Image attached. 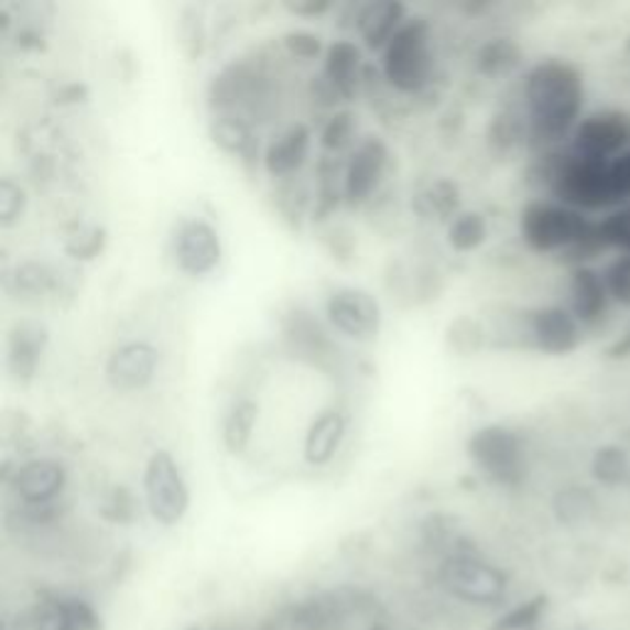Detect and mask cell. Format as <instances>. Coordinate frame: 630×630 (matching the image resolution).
Returning <instances> with one entry per match:
<instances>
[{
  "label": "cell",
  "mask_w": 630,
  "mask_h": 630,
  "mask_svg": "<svg viewBox=\"0 0 630 630\" xmlns=\"http://www.w3.org/2000/svg\"><path fill=\"white\" fill-rule=\"evenodd\" d=\"M520 235L537 254H562L576 267H589L586 261L606 254L598 237V219L579 213L556 199H534L524 205L520 215Z\"/></svg>",
  "instance_id": "obj_2"
},
{
  "label": "cell",
  "mask_w": 630,
  "mask_h": 630,
  "mask_svg": "<svg viewBox=\"0 0 630 630\" xmlns=\"http://www.w3.org/2000/svg\"><path fill=\"white\" fill-rule=\"evenodd\" d=\"M89 97V89L84 87L79 82H69L62 84V87L55 91V101L62 104V107H69V104H79Z\"/></svg>",
  "instance_id": "obj_41"
},
{
  "label": "cell",
  "mask_w": 630,
  "mask_h": 630,
  "mask_svg": "<svg viewBox=\"0 0 630 630\" xmlns=\"http://www.w3.org/2000/svg\"><path fill=\"white\" fill-rule=\"evenodd\" d=\"M569 151L596 161H613L630 151V119L621 111H598L584 117L572 135Z\"/></svg>",
  "instance_id": "obj_11"
},
{
  "label": "cell",
  "mask_w": 630,
  "mask_h": 630,
  "mask_svg": "<svg viewBox=\"0 0 630 630\" xmlns=\"http://www.w3.org/2000/svg\"><path fill=\"white\" fill-rule=\"evenodd\" d=\"M522 97L532 149L552 151L572 141L584 119V77L579 69L562 59H544L524 77Z\"/></svg>",
  "instance_id": "obj_1"
},
{
  "label": "cell",
  "mask_w": 630,
  "mask_h": 630,
  "mask_svg": "<svg viewBox=\"0 0 630 630\" xmlns=\"http://www.w3.org/2000/svg\"><path fill=\"white\" fill-rule=\"evenodd\" d=\"M613 306L611 293L598 269L576 267L569 276V313L584 325H596L606 318L608 308Z\"/></svg>",
  "instance_id": "obj_17"
},
{
  "label": "cell",
  "mask_w": 630,
  "mask_h": 630,
  "mask_svg": "<svg viewBox=\"0 0 630 630\" xmlns=\"http://www.w3.org/2000/svg\"><path fill=\"white\" fill-rule=\"evenodd\" d=\"M438 579L448 594L464 598L468 604H496L506 594V576L492 564L482 562L468 552L450 554L441 564Z\"/></svg>",
  "instance_id": "obj_8"
},
{
  "label": "cell",
  "mask_w": 630,
  "mask_h": 630,
  "mask_svg": "<svg viewBox=\"0 0 630 630\" xmlns=\"http://www.w3.org/2000/svg\"><path fill=\"white\" fill-rule=\"evenodd\" d=\"M488 345V330L472 315H456L444 330V348L454 357H472Z\"/></svg>",
  "instance_id": "obj_26"
},
{
  "label": "cell",
  "mask_w": 630,
  "mask_h": 630,
  "mask_svg": "<svg viewBox=\"0 0 630 630\" xmlns=\"http://www.w3.org/2000/svg\"><path fill=\"white\" fill-rule=\"evenodd\" d=\"M325 247H328L333 259H343V257H352L355 251V237L343 227H333L328 239H325Z\"/></svg>",
  "instance_id": "obj_39"
},
{
  "label": "cell",
  "mask_w": 630,
  "mask_h": 630,
  "mask_svg": "<svg viewBox=\"0 0 630 630\" xmlns=\"http://www.w3.org/2000/svg\"><path fill=\"white\" fill-rule=\"evenodd\" d=\"M522 50L512 37H490L476 52V67L482 77H506L520 65Z\"/></svg>",
  "instance_id": "obj_25"
},
{
  "label": "cell",
  "mask_w": 630,
  "mask_h": 630,
  "mask_svg": "<svg viewBox=\"0 0 630 630\" xmlns=\"http://www.w3.org/2000/svg\"><path fill=\"white\" fill-rule=\"evenodd\" d=\"M412 207L422 219H436V222L448 225L456 215L464 213L460 209V187L454 181L441 177L414 197Z\"/></svg>",
  "instance_id": "obj_23"
},
{
  "label": "cell",
  "mask_w": 630,
  "mask_h": 630,
  "mask_svg": "<svg viewBox=\"0 0 630 630\" xmlns=\"http://www.w3.org/2000/svg\"><path fill=\"white\" fill-rule=\"evenodd\" d=\"M207 135L215 143V149L225 155L235 158L245 167H251L259 161V139L251 131L247 119L239 113H213L207 123Z\"/></svg>",
  "instance_id": "obj_20"
},
{
  "label": "cell",
  "mask_w": 630,
  "mask_h": 630,
  "mask_svg": "<svg viewBox=\"0 0 630 630\" xmlns=\"http://www.w3.org/2000/svg\"><path fill=\"white\" fill-rule=\"evenodd\" d=\"M598 237L606 251L630 254V205L616 207L598 219Z\"/></svg>",
  "instance_id": "obj_31"
},
{
  "label": "cell",
  "mask_w": 630,
  "mask_h": 630,
  "mask_svg": "<svg viewBox=\"0 0 630 630\" xmlns=\"http://www.w3.org/2000/svg\"><path fill=\"white\" fill-rule=\"evenodd\" d=\"M357 135V121L352 111H333L328 121L323 123L318 143L325 153L340 155L343 151H348L355 145Z\"/></svg>",
  "instance_id": "obj_28"
},
{
  "label": "cell",
  "mask_w": 630,
  "mask_h": 630,
  "mask_svg": "<svg viewBox=\"0 0 630 630\" xmlns=\"http://www.w3.org/2000/svg\"><path fill=\"white\" fill-rule=\"evenodd\" d=\"M596 476L611 482L626 476V460L621 454H611V450H601V454L596 456V464H594Z\"/></svg>",
  "instance_id": "obj_38"
},
{
  "label": "cell",
  "mask_w": 630,
  "mask_h": 630,
  "mask_svg": "<svg viewBox=\"0 0 630 630\" xmlns=\"http://www.w3.org/2000/svg\"><path fill=\"white\" fill-rule=\"evenodd\" d=\"M259 412L261 406L251 397H237L229 402L222 414V424H219V436H222V446L229 456L247 454L259 424Z\"/></svg>",
  "instance_id": "obj_21"
},
{
  "label": "cell",
  "mask_w": 630,
  "mask_h": 630,
  "mask_svg": "<svg viewBox=\"0 0 630 630\" xmlns=\"http://www.w3.org/2000/svg\"><path fill=\"white\" fill-rule=\"evenodd\" d=\"M362 50L352 40H335L323 55V77L338 94L340 101H352L365 84Z\"/></svg>",
  "instance_id": "obj_18"
},
{
  "label": "cell",
  "mask_w": 630,
  "mask_h": 630,
  "mask_svg": "<svg viewBox=\"0 0 630 630\" xmlns=\"http://www.w3.org/2000/svg\"><path fill=\"white\" fill-rule=\"evenodd\" d=\"M109 235L104 227H82L77 235H72L65 241V254L75 261H94L107 251Z\"/></svg>",
  "instance_id": "obj_32"
},
{
  "label": "cell",
  "mask_w": 630,
  "mask_h": 630,
  "mask_svg": "<svg viewBox=\"0 0 630 630\" xmlns=\"http://www.w3.org/2000/svg\"><path fill=\"white\" fill-rule=\"evenodd\" d=\"M97 613L79 598H55L40 608L35 630H97Z\"/></svg>",
  "instance_id": "obj_22"
},
{
  "label": "cell",
  "mask_w": 630,
  "mask_h": 630,
  "mask_svg": "<svg viewBox=\"0 0 630 630\" xmlns=\"http://www.w3.org/2000/svg\"><path fill=\"white\" fill-rule=\"evenodd\" d=\"M283 335H286V343L291 345V352L308 357V360H315V355H323L325 345H328L325 330L311 318V313H293Z\"/></svg>",
  "instance_id": "obj_27"
},
{
  "label": "cell",
  "mask_w": 630,
  "mask_h": 630,
  "mask_svg": "<svg viewBox=\"0 0 630 630\" xmlns=\"http://www.w3.org/2000/svg\"><path fill=\"white\" fill-rule=\"evenodd\" d=\"M382 77L399 94H422L434 77L432 25L422 15L409 18L382 52Z\"/></svg>",
  "instance_id": "obj_3"
},
{
  "label": "cell",
  "mask_w": 630,
  "mask_h": 630,
  "mask_svg": "<svg viewBox=\"0 0 630 630\" xmlns=\"http://www.w3.org/2000/svg\"><path fill=\"white\" fill-rule=\"evenodd\" d=\"M466 456L498 488H518L528 478V448L522 436L506 424L476 428L466 438Z\"/></svg>",
  "instance_id": "obj_4"
},
{
  "label": "cell",
  "mask_w": 630,
  "mask_h": 630,
  "mask_svg": "<svg viewBox=\"0 0 630 630\" xmlns=\"http://www.w3.org/2000/svg\"><path fill=\"white\" fill-rule=\"evenodd\" d=\"M390 167V145L380 135H365L350 151L348 163L343 167L345 205L362 207L370 203Z\"/></svg>",
  "instance_id": "obj_9"
},
{
  "label": "cell",
  "mask_w": 630,
  "mask_h": 630,
  "mask_svg": "<svg viewBox=\"0 0 630 630\" xmlns=\"http://www.w3.org/2000/svg\"><path fill=\"white\" fill-rule=\"evenodd\" d=\"M311 151L313 131L306 123H293L267 145L261 163H264V171L269 173V177H274V181H291V177L298 175L303 165L308 163Z\"/></svg>",
  "instance_id": "obj_16"
},
{
  "label": "cell",
  "mask_w": 630,
  "mask_h": 630,
  "mask_svg": "<svg viewBox=\"0 0 630 630\" xmlns=\"http://www.w3.org/2000/svg\"><path fill=\"white\" fill-rule=\"evenodd\" d=\"M528 141L530 143V129L524 113L502 111L488 126V143L496 151H510L514 145Z\"/></svg>",
  "instance_id": "obj_29"
},
{
  "label": "cell",
  "mask_w": 630,
  "mask_h": 630,
  "mask_svg": "<svg viewBox=\"0 0 630 630\" xmlns=\"http://www.w3.org/2000/svg\"><path fill=\"white\" fill-rule=\"evenodd\" d=\"M542 608H544V601L542 598H537V601H530V604H524L520 608H514L512 613H508L502 621L498 623V630H520V628H528L532 626L534 621H537L540 613H542Z\"/></svg>",
  "instance_id": "obj_37"
},
{
  "label": "cell",
  "mask_w": 630,
  "mask_h": 630,
  "mask_svg": "<svg viewBox=\"0 0 630 630\" xmlns=\"http://www.w3.org/2000/svg\"><path fill=\"white\" fill-rule=\"evenodd\" d=\"M348 436V414L340 406H325L311 419L303 436V460L313 468H323L340 454L343 441Z\"/></svg>",
  "instance_id": "obj_15"
},
{
  "label": "cell",
  "mask_w": 630,
  "mask_h": 630,
  "mask_svg": "<svg viewBox=\"0 0 630 630\" xmlns=\"http://www.w3.org/2000/svg\"><path fill=\"white\" fill-rule=\"evenodd\" d=\"M6 480L25 508L55 506L67 488V468L55 458H30Z\"/></svg>",
  "instance_id": "obj_12"
},
{
  "label": "cell",
  "mask_w": 630,
  "mask_h": 630,
  "mask_svg": "<svg viewBox=\"0 0 630 630\" xmlns=\"http://www.w3.org/2000/svg\"><path fill=\"white\" fill-rule=\"evenodd\" d=\"M171 254L187 279H207L222 267L225 245L217 227L203 217H183L171 235Z\"/></svg>",
  "instance_id": "obj_7"
},
{
  "label": "cell",
  "mask_w": 630,
  "mask_h": 630,
  "mask_svg": "<svg viewBox=\"0 0 630 630\" xmlns=\"http://www.w3.org/2000/svg\"><path fill=\"white\" fill-rule=\"evenodd\" d=\"M177 45H181V52L187 62L203 57L207 45V28L203 13L193 6L183 8L181 20H177Z\"/></svg>",
  "instance_id": "obj_30"
},
{
  "label": "cell",
  "mask_w": 630,
  "mask_h": 630,
  "mask_svg": "<svg viewBox=\"0 0 630 630\" xmlns=\"http://www.w3.org/2000/svg\"><path fill=\"white\" fill-rule=\"evenodd\" d=\"M488 219L478 209H464L446 225V241L456 254H472L488 241Z\"/></svg>",
  "instance_id": "obj_24"
},
{
  "label": "cell",
  "mask_w": 630,
  "mask_h": 630,
  "mask_svg": "<svg viewBox=\"0 0 630 630\" xmlns=\"http://www.w3.org/2000/svg\"><path fill=\"white\" fill-rule=\"evenodd\" d=\"M323 315L333 330L355 343H372L382 333V306L360 286H335L323 301Z\"/></svg>",
  "instance_id": "obj_6"
},
{
  "label": "cell",
  "mask_w": 630,
  "mask_h": 630,
  "mask_svg": "<svg viewBox=\"0 0 630 630\" xmlns=\"http://www.w3.org/2000/svg\"><path fill=\"white\" fill-rule=\"evenodd\" d=\"M158 367H161V350L153 343L126 340L109 352L104 362V380L113 392H143L153 384Z\"/></svg>",
  "instance_id": "obj_10"
},
{
  "label": "cell",
  "mask_w": 630,
  "mask_h": 630,
  "mask_svg": "<svg viewBox=\"0 0 630 630\" xmlns=\"http://www.w3.org/2000/svg\"><path fill=\"white\" fill-rule=\"evenodd\" d=\"M143 500L151 518L163 528H175L191 510V486L167 448H155L143 466Z\"/></svg>",
  "instance_id": "obj_5"
},
{
  "label": "cell",
  "mask_w": 630,
  "mask_h": 630,
  "mask_svg": "<svg viewBox=\"0 0 630 630\" xmlns=\"http://www.w3.org/2000/svg\"><path fill=\"white\" fill-rule=\"evenodd\" d=\"M283 50H286L291 57L311 62L325 55L328 47L323 45V37L318 33H311V30H289V33L283 35Z\"/></svg>",
  "instance_id": "obj_35"
},
{
  "label": "cell",
  "mask_w": 630,
  "mask_h": 630,
  "mask_svg": "<svg viewBox=\"0 0 630 630\" xmlns=\"http://www.w3.org/2000/svg\"><path fill=\"white\" fill-rule=\"evenodd\" d=\"M283 8L298 18H321L328 13L333 3L330 0H296V3H291L289 0V3H283Z\"/></svg>",
  "instance_id": "obj_40"
},
{
  "label": "cell",
  "mask_w": 630,
  "mask_h": 630,
  "mask_svg": "<svg viewBox=\"0 0 630 630\" xmlns=\"http://www.w3.org/2000/svg\"><path fill=\"white\" fill-rule=\"evenodd\" d=\"M28 207V193L23 185H18L13 177H3L0 181V227L10 229L15 227L25 215Z\"/></svg>",
  "instance_id": "obj_34"
},
{
  "label": "cell",
  "mask_w": 630,
  "mask_h": 630,
  "mask_svg": "<svg viewBox=\"0 0 630 630\" xmlns=\"http://www.w3.org/2000/svg\"><path fill=\"white\" fill-rule=\"evenodd\" d=\"M13 283L18 293H25V296H42V293H50L55 289V271L47 264H40V261H25L20 264L13 274Z\"/></svg>",
  "instance_id": "obj_33"
},
{
  "label": "cell",
  "mask_w": 630,
  "mask_h": 630,
  "mask_svg": "<svg viewBox=\"0 0 630 630\" xmlns=\"http://www.w3.org/2000/svg\"><path fill=\"white\" fill-rule=\"evenodd\" d=\"M524 338L544 355H569L582 343V323L564 306H542L524 315Z\"/></svg>",
  "instance_id": "obj_13"
},
{
  "label": "cell",
  "mask_w": 630,
  "mask_h": 630,
  "mask_svg": "<svg viewBox=\"0 0 630 630\" xmlns=\"http://www.w3.org/2000/svg\"><path fill=\"white\" fill-rule=\"evenodd\" d=\"M406 20L409 15L404 3H399V0H374V3H367L357 10L355 28L367 50L384 52Z\"/></svg>",
  "instance_id": "obj_19"
},
{
  "label": "cell",
  "mask_w": 630,
  "mask_h": 630,
  "mask_svg": "<svg viewBox=\"0 0 630 630\" xmlns=\"http://www.w3.org/2000/svg\"><path fill=\"white\" fill-rule=\"evenodd\" d=\"M50 333L40 323H18L8 333L6 343V372L10 382L30 384L35 380L42 355L47 350Z\"/></svg>",
  "instance_id": "obj_14"
},
{
  "label": "cell",
  "mask_w": 630,
  "mask_h": 630,
  "mask_svg": "<svg viewBox=\"0 0 630 630\" xmlns=\"http://www.w3.org/2000/svg\"><path fill=\"white\" fill-rule=\"evenodd\" d=\"M101 514L111 522H131L135 514V496L126 486L113 488L107 502H104Z\"/></svg>",
  "instance_id": "obj_36"
}]
</instances>
